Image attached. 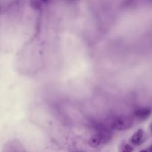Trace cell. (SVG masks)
I'll return each mask as SVG.
<instances>
[{
	"mask_svg": "<svg viewBox=\"0 0 152 152\" xmlns=\"http://www.w3.org/2000/svg\"><path fill=\"white\" fill-rule=\"evenodd\" d=\"M152 113V109L150 107L138 108L134 112V115L140 120H144L148 118Z\"/></svg>",
	"mask_w": 152,
	"mask_h": 152,
	"instance_id": "3",
	"label": "cell"
},
{
	"mask_svg": "<svg viewBox=\"0 0 152 152\" xmlns=\"http://www.w3.org/2000/svg\"><path fill=\"white\" fill-rule=\"evenodd\" d=\"M140 152H148V151H147V150H142L140 151Z\"/></svg>",
	"mask_w": 152,
	"mask_h": 152,
	"instance_id": "9",
	"label": "cell"
},
{
	"mask_svg": "<svg viewBox=\"0 0 152 152\" xmlns=\"http://www.w3.org/2000/svg\"><path fill=\"white\" fill-rule=\"evenodd\" d=\"M42 3L40 0H31L30 1V5L34 8L36 10L40 9L42 6Z\"/></svg>",
	"mask_w": 152,
	"mask_h": 152,
	"instance_id": "5",
	"label": "cell"
},
{
	"mask_svg": "<svg viewBox=\"0 0 152 152\" xmlns=\"http://www.w3.org/2000/svg\"><path fill=\"white\" fill-rule=\"evenodd\" d=\"M121 152H133V147L129 144H126Z\"/></svg>",
	"mask_w": 152,
	"mask_h": 152,
	"instance_id": "6",
	"label": "cell"
},
{
	"mask_svg": "<svg viewBox=\"0 0 152 152\" xmlns=\"http://www.w3.org/2000/svg\"><path fill=\"white\" fill-rule=\"evenodd\" d=\"M149 152H152V145L149 148Z\"/></svg>",
	"mask_w": 152,
	"mask_h": 152,
	"instance_id": "8",
	"label": "cell"
},
{
	"mask_svg": "<svg viewBox=\"0 0 152 152\" xmlns=\"http://www.w3.org/2000/svg\"><path fill=\"white\" fill-rule=\"evenodd\" d=\"M40 2L42 3V4H46V3H48V2H49L50 0H40Z\"/></svg>",
	"mask_w": 152,
	"mask_h": 152,
	"instance_id": "7",
	"label": "cell"
},
{
	"mask_svg": "<svg viewBox=\"0 0 152 152\" xmlns=\"http://www.w3.org/2000/svg\"><path fill=\"white\" fill-rule=\"evenodd\" d=\"M103 142H106L104 137L99 132L91 136L89 140V145L93 148H96Z\"/></svg>",
	"mask_w": 152,
	"mask_h": 152,
	"instance_id": "2",
	"label": "cell"
},
{
	"mask_svg": "<svg viewBox=\"0 0 152 152\" xmlns=\"http://www.w3.org/2000/svg\"><path fill=\"white\" fill-rule=\"evenodd\" d=\"M150 129H151V131L152 133V123L150 124Z\"/></svg>",
	"mask_w": 152,
	"mask_h": 152,
	"instance_id": "10",
	"label": "cell"
},
{
	"mask_svg": "<svg viewBox=\"0 0 152 152\" xmlns=\"http://www.w3.org/2000/svg\"><path fill=\"white\" fill-rule=\"evenodd\" d=\"M133 121L127 116L114 118L110 122V128L117 131H124L132 126Z\"/></svg>",
	"mask_w": 152,
	"mask_h": 152,
	"instance_id": "1",
	"label": "cell"
},
{
	"mask_svg": "<svg viewBox=\"0 0 152 152\" xmlns=\"http://www.w3.org/2000/svg\"><path fill=\"white\" fill-rule=\"evenodd\" d=\"M144 132L142 129H138L131 137V142L134 145H140L143 141Z\"/></svg>",
	"mask_w": 152,
	"mask_h": 152,
	"instance_id": "4",
	"label": "cell"
}]
</instances>
